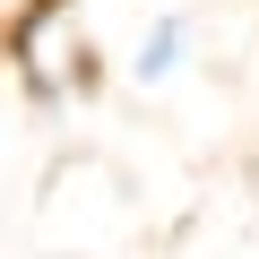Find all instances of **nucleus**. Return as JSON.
<instances>
[{
  "mask_svg": "<svg viewBox=\"0 0 259 259\" xmlns=\"http://www.w3.org/2000/svg\"><path fill=\"white\" fill-rule=\"evenodd\" d=\"M182 35H190L182 18H156V35H147V52H139V78H147V87L182 69Z\"/></svg>",
  "mask_w": 259,
  "mask_h": 259,
  "instance_id": "f257e3e1",
  "label": "nucleus"
}]
</instances>
